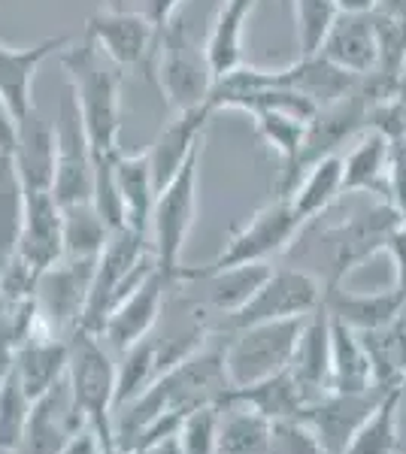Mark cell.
Returning <instances> with one entry per match:
<instances>
[{
  "label": "cell",
  "instance_id": "obj_1",
  "mask_svg": "<svg viewBox=\"0 0 406 454\" xmlns=\"http://www.w3.org/2000/svg\"><path fill=\"white\" fill-rule=\"evenodd\" d=\"M61 70L68 76L73 104L79 109L92 160L113 164L122 152V82L124 70L115 67L100 49L76 34L70 46L61 49Z\"/></svg>",
  "mask_w": 406,
  "mask_h": 454
},
{
  "label": "cell",
  "instance_id": "obj_2",
  "mask_svg": "<svg viewBox=\"0 0 406 454\" xmlns=\"http://www.w3.org/2000/svg\"><path fill=\"white\" fill-rule=\"evenodd\" d=\"M227 394H231V382H227L221 348L203 342L197 351H191L188 357L161 372L152 385H146V391H139L134 400L124 403L119 409L122 424L115 430V439H119V445H124L139 427H146L161 412L188 415L201 406H225Z\"/></svg>",
  "mask_w": 406,
  "mask_h": 454
},
{
  "label": "cell",
  "instance_id": "obj_3",
  "mask_svg": "<svg viewBox=\"0 0 406 454\" xmlns=\"http://www.w3.org/2000/svg\"><path fill=\"white\" fill-rule=\"evenodd\" d=\"M68 397L79 421L98 434L103 449L119 445L113 427L115 412V364L98 333L83 327L68 333Z\"/></svg>",
  "mask_w": 406,
  "mask_h": 454
},
{
  "label": "cell",
  "instance_id": "obj_4",
  "mask_svg": "<svg viewBox=\"0 0 406 454\" xmlns=\"http://www.w3.org/2000/svg\"><path fill=\"white\" fill-rule=\"evenodd\" d=\"M146 239L149 237L131 231V227H119V231L109 233L98 261H94V276L92 285H88L85 309L79 315L76 327L100 336L109 312L119 306V300L128 297L152 273L155 258Z\"/></svg>",
  "mask_w": 406,
  "mask_h": 454
},
{
  "label": "cell",
  "instance_id": "obj_5",
  "mask_svg": "<svg viewBox=\"0 0 406 454\" xmlns=\"http://www.w3.org/2000/svg\"><path fill=\"white\" fill-rule=\"evenodd\" d=\"M203 152V149H201ZM201 152H195L186 167L158 188L149 218L155 270L167 285L188 282V267H182V248L197 218V185H201Z\"/></svg>",
  "mask_w": 406,
  "mask_h": 454
},
{
  "label": "cell",
  "instance_id": "obj_6",
  "mask_svg": "<svg viewBox=\"0 0 406 454\" xmlns=\"http://www.w3.org/2000/svg\"><path fill=\"white\" fill-rule=\"evenodd\" d=\"M149 64L170 113H186V109L206 104L212 88V70L203 46L191 36L182 19L158 27Z\"/></svg>",
  "mask_w": 406,
  "mask_h": 454
},
{
  "label": "cell",
  "instance_id": "obj_7",
  "mask_svg": "<svg viewBox=\"0 0 406 454\" xmlns=\"http://www.w3.org/2000/svg\"><path fill=\"white\" fill-rule=\"evenodd\" d=\"M306 318L261 321L240 331H231V340L221 346L227 382L234 387H249L261 379H270L288 367L298 346L300 327Z\"/></svg>",
  "mask_w": 406,
  "mask_h": 454
},
{
  "label": "cell",
  "instance_id": "obj_8",
  "mask_svg": "<svg viewBox=\"0 0 406 454\" xmlns=\"http://www.w3.org/2000/svg\"><path fill=\"white\" fill-rule=\"evenodd\" d=\"M300 227H304V222L291 209L288 197H276L267 207L252 212L227 237V243L221 246V252L210 267L195 270V273H219V270L240 267V263H267L270 258H276V254H283L285 248L294 246Z\"/></svg>",
  "mask_w": 406,
  "mask_h": 454
},
{
  "label": "cell",
  "instance_id": "obj_9",
  "mask_svg": "<svg viewBox=\"0 0 406 454\" xmlns=\"http://www.w3.org/2000/svg\"><path fill=\"white\" fill-rule=\"evenodd\" d=\"M324 285L315 273L304 267H279L261 282L252 300L240 306L237 312L225 315V331H240L261 321H285V318H306L322 306Z\"/></svg>",
  "mask_w": 406,
  "mask_h": 454
},
{
  "label": "cell",
  "instance_id": "obj_10",
  "mask_svg": "<svg viewBox=\"0 0 406 454\" xmlns=\"http://www.w3.org/2000/svg\"><path fill=\"white\" fill-rule=\"evenodd\" d=\"M397 224H403L401 212L391 207L388 200H376L370 209L355 212L346 222L328 227L324 231V243L330 248V282L324 288L343 285V279L352 270H358L364 261L376 258L386 248V239Z\"/></svg>",
  "mask_w": 406,
  "mask_h": 454
},
{
  "label": "cell",
  "instance_id": "obj_11",
  "mask_svg": "<svg viewBox=\"0 0 406 454\" xmlns=\"http://www.w3.org/2000/svg\"><path fill=\"white\" fill-rule=\"evenodd\" d=\"M55 128V176H52V197L58 207H76L92 203L94 194V160L88 149L79 109L73 104V94L61 98L58 115L52 121Z\"/></svg>",
  "mask_w": 406,
  "mask_h": 454
},
{
  "label": "cell",
  "instance_id": "obj_12",
  "mask_svg": "<svg viewBox=\"0 0 406 454\" xmlns=\"http://www.w3.org/2000/svg\"><path fill=\"white\" fill-rule=\"evenodd\" d=\"M83 36L94 49H100L119 70H137L152 61L158 27L139 10L100 6L88 16Z\"/></svg>",
  "mask_w": 406,
  "mask_h": 454
},
{
  "label": "cell",
  "instance_id": "obj_13",
  "mask_svg": "<svg viewBox=\"0 0 406 454\" xmlns=\"http://www.w3.org/2000/svg\"><path fill=\"white\" fill-rule=\"evenodd\" d=\"M94 261L98 258H61L55 267L36 276L34 303L52 333L76 331L79 315L85 309L88 285H92L94 276Z\"/></svg>",
  "mask_w": 406,
  "mask_h": 454
},
{
  "label": "cell",
  "instance_id": "obj_14",
  "mask_svg": "<svg viewBox=\"0 0 406 454\" xmlns=\"http://www.w3.org/2000/svg\"><path fill=\"white\" fill-rule=\"evenodd\" d=\"M16 258L34 276L46 273L64 258V222L61 207L52 192H25V215H21Z\"/></svg>",
  "mask_w": 406,
  "mask_h": 454
},
{
  "label": "cell",
  "instance_id": "obj_15",
  "mask_svg": "<svg viewBox=\"0 0 406 454\" xmlns=\"http://www.w3.org/2000/svg\"><path fill=\"white\" fill-rule=\"evenodd\" d=\"M76 40V34H58L46 36L43 43L34 46L16 49L0 43V98L10 106V113L16 115V121L21 124L28 115L34 113V76L43 67V61H49L55 52H61L64 46Z\"/></svg>",
  "mask_w": 406,
  "mask_h": 454
},
{
  "label": "cell",
  "instance_id": "obj_16",
  "mask_svg": "<svg viewBox=\"0 0 406 454\" xmlns=\"http://www.w3.org/2000/svg\"><path fill=\"white\" fill-rule=\"evenodd\" d=\"M382 394H386L382 387H370V391H361V394L328 391V394H322L319 400L306 403L298 419H304L309 427L319 434L324 449L330 454H339L343 445L352 439V434L361 427V421L376 409Z\"/></svg>",
  "mask_w": 406,
  "mask_h": 454
},
{
  "label": "cell",
  "instance_id": "obj_17",
  "mask_svg": "<svg viewBox=\"0 0 406 454\" xmlns=\"http://www.w3.org/2000/svg\"><path fill=\"white\" fill-rule=\"evenodd\" d=\"M167 288L170 285L164 282V276H161L158 270H152V273L146 276L128 297H122L119 306L109 312L107 325H103V331H100V340H107L115 351H124L134 346V342L146 340L161 315Z\"/></svg>",
  "mask_w": 406,
  "mask_h": 454
},
{
  "label": "cell",
  "instance_id": "obj_18",
  "mask_svg": "<svg viewBox=\"0 0 406 454\" xmlns=\"http://www.w3.org/2000/svg\"><path fill=\"white\" fill-rule=\"evenodd\" d=\"M212 119L210 104L186 109V113H173L164 128H161L158 140L149 149V164L155 176V188H164L176 173L186 167V160L195 152L203 149V130Z\"/></svg>",
  "mask_w": 406,
  "mask_h": 454
},
{
  "label": "cell",
  "instance_id": "obj_19",
  "mask_svg": "<svg viewBox=\"0 0 406 454\" xmlns=\"http://www.w3.org/2000/svg\"><path fill=\"white\" fill-rule=\"evenodd\" d=\"M270 82L276 88H288V91L300 94L315 109H322L355 91L361 79L334 67L322 55H298V61L288 64V67L270 70Z\"/></svg>",
  "mask_w": 406,
  "mask_h": 454
},
{
  "label": "cell",
  "instance_id": "obj_20",
  "mask_svg": "<svg viewBox=\"0 0 406 454\" xmlns=\"http://www.w3.org/2000/svg\"><path fill=\"white\" fill-rule=\"evenodd\" d=\"M79 427H85V424L73 415L68 382H61L31 406L25 434H21L12 454H58L64 449V442L70 439L73 430H79Z\"/></svg>",
  "mask_w": 406,
  "mask_h": 454
},
{
  "label": "cell",
  "instance_id": "obj_21",
  "mask_svg": "<svg viewBox=\"0 0 406 454\" xmlns=\"http://www.w3.org/2000/svg\"><path fill=\"white\" fill-rule=\"evenodd\" d=\"M288 372L304 391L306 403L330 391V318L322 306L313 315H306L294 355L288 361Z\"/></svg>",
  "mask_w": 406,
  "mask_h": 454
},
{
  "label": "cell",
  "instance_id": "obj_22",
  "mask_svg": "<svg viewBox=\"0 0 406 454\" xmlns=\"http://www.w3.org/2000/svg\"><path fill=\"white\" fill-rule=\"evenodd\" d=\"M12 367H16L19 385L25 387L28 400L36 403L68 376V342L52 333L49 327H43L16 348Z\"/></svg>",
  "mask_w": 406,
  "mask_h": 454
},
{
  "label": "cell",
  "instance_id": "obj_23",
  "mask_svg": "<svg viewBox=\"0 0 406 454\" xmlns=\"http://www.w3.org/2000/svg\"><path fill=\"white\" fill-rule=\"evenodd\" d=\"M324 61H330L334 67L352 73V76L364 79L376 73V34H373V19L367 16H349L339 12L330 25V31L324 34L319 52Z\"/></svg>",
  "mask_w": 406,
  "mask_h": 454
},
{
  "label": "cell",
  "instance_id": "obj_24",
  "mask_svg": "<svg viewBox=\"0 0 406 454\" xmlns=\"http://www.w3.org/2000/svg\"><path fill=\"white\" fill-rule=\"evenodd\" d=\"M403 306L406 297L397 288L358 294V291H343V285H334V288H324L322 294V309L358 333L379 331V327L391 325L394 318H401Z\"/></svg>",
  "mask_w": 406,
  "mask_h": 454
},
{
  "label": "cell",
  "instance_id": "obj_25",
  "mask_svg": "<svg viewBox=\"0 0 406 454\" xmlns=\"http://www.w3.org/2000/svg\"><path fill=\"white\" fill-rule=\"evenodd\" d=\"M258 0H221L219 12L206 34L203 52L212 70V82L225 73L237 70L243 64V49H246V25L252 19Z\"/></svg>",
  "mask_w": 406,
  "mask_h": 454
},
{
  "label": "cell",
  "instance_id": "obj_26",
  "mask_svg": "<svg viewBox=\"0 0 406 454\" xmlns=\"http://www.w3.org/2000/svg\"><path fill=\"white\" fill-rule=\"evenodd\" d=\"M388 164L391 140L379 130H361L349 152L343 155V194H373L388 200Z\"/></svg>",
  "mask_w": 406,
  "mask_h": 454
},
{
  "label": "cell",
  "instance_id": "obj_27",
  "mask_svg": "<svg viewBox=\"0 0 406 454\" xmlns=\"http://www.w3.org/2000/svg\"><path fill=\"white\" fill-rule=\"evenodd\" d=\"M113 182L119 192L124 224L131 231L149 237V218L155 207V176L149 164V152H119V158L113 160Z\"/></svg>",
  "mask_w": 406,
  "mask_h": 454
},
{
  "label": "cell",
  "instance_id": "obj_28",
  "mask_svg": "<svg viewBox=\"0 0 406 454\" xmlns=\"http://www.w3.org/2000/svg\"><path fill=\"white\" fill-rule=\"evenodd\" d=\"M285 197L304 224L315 215H324L343 197V152L309 160Z\"/></svg>",
  "mask_w": 406,
  "mask_h": 454
},
{
  "label": "cell",
  "instance_id": "obj_29",
  "mask_svg": "<svg viewBox=\"0 0 406 454\" xmlns=\"http://www.w3.org/2000/svg\"><path fill=\"white\" fill-rule=\"evenodd\" d=\"M12 164H16L25 192H52V176H55V128H52V121H43L36 115V109L19 124Z\"/></svg>",
  "mask_w": 406,
  "mask_h": 454
},
{
  "label": "cell",
  "instance_id": "obj_30",
  "mask_svg": "<svg viewBox=\"0 0 406 454\" xmlns=\"http://www.w3.org/2000/svg\"><path fill=\"white\" fill-rule=\"evenodd\" d=\"M252 121L258 137L283 160L285 170H283V182H279V188H283L279 197H285L300 176V152H304V140H306V119L285 113V109H261V113H252Z\"/></svg>",
  "mask_w": 406,
  "mask_h": 454
},
{
  "label": "cell",
  "instance_id": "obj_31",
  "mask_svg": "<svg viewBox=\"0 0 406 454\" xmlns=\"http://www.w3.org/2000/svg\"><path fill=\"white\" fill-rule=\"evenodd\" d=\"M370 387H376L373 367L364 346H361L358 331L330 318V391L361 394L370 391Z\"/></svg>",
  "mask_w": 406,
  "mask_h": 454
},
{
  "label": "cell",
  "instance_id": "obj_32",
  "mask_svg": "<svg viewBox=\"0 0 406 454\" xmlns=\"http://www.w3.org/2000/svg\"><path fill=\"white\" fill-rule=\"evenodd\" d=\"M270 263H240V267H227L219 270V273H195V270H188V282L201 279L210 285L206 300L225 318V315L237 312L240 306H246L252 300L255 291L261 288V282L270 276Z\"/></svg>",
  "mask_w": 406,
  "mask_h": 454
},
{
  "label": "cell",
  "instance_id": "obj_33",
  "mask_svg": "<svg viewBox=\"0 0 406 454\" xmlns=\"http://www.w3.org/2000/svg\"><path fill=\"white\" fill-rule=\"evenodd\" d=\"M227 400L243 403V406L255 409L258 415L270 421H283V419H298L306 406L304 391L294 382V376L288 372V367L283 372L270 379H261V382L249 385V387H234L227 394Z\"/></svg>",
  "mask_w": 406,
  "mask_h": 454
},
{
  "label": "cell",
  "instance_id": "obj_34",
  "mask_svg": "<svg viewBox=\"0 0 406 454\" xmlns=\"http://www.w3.org/2000/svg\"><path fill=\"white\" fill-rule=\"evenodd\" d=\"M273 421L243 403L227 400L221 406L216 454H270Z\"/></svg>",
  "mask_w": 406,
  "mask_h": 454
},
{
  "label": "cell",
  "instance_id": "obj_35",
  "mask_svg": "<svg viewBox=\"0 0 406 454\" xmlns=\"http://www.w3.org/2000/svg\"><path fill=\"white\" fill-rule=\"evenodd\" d=\"M403 385L382 394L376 409L361 421L349 442L339 454H401V430H397V412H401Z\"/></svg>",
  "mask_w": 406,
  "mask_h": 454
},
{
  "label": "cell",
  "instance_id": "obj_36",
  "mask_svg": "<svg viewBox=\"0 0 406 454\" xmlns=\"http://www.w3.org/2000/svg\"><path fill=\"white\" fill-rule=\"evenodd\" d=\"M64 222V258H98L103 243L113 231L103 224L94 203L61 207Z\"/></svg>",
  "mask_w": 406,
  "mask_h": 454
},
{
  "label": "cell",
  "instance_id": "obj_37",
  "mask_svg": "<svg viewBox=\"0 0 406 454\" xmlns=\"http://www.w3.org/2000/svg\"><path fill=\"white\" fill-rule=\"evenodd\" d=\"M155 348H158V342L146 336V340H139L122 351V364L115 367V409L131 403L139 391H146V385H152L158 379Z\"/></svg>",
  "mask_w": 406,
  "mask_h": 454
},
{
  "label": "cell",
  "instance_id": "obj_38",
  "mask_svg": "<svg viewBox=\"0 0 406 454\" xmlns=\"http://www.w3.org/2000/svg\"><path fill=\"white\" fill-rule=\"evenodd\" d=\"M21 215H25V185L12 164V155L0 152V254L12 258L19 246Z\"/></svg>",
  "mask_w": 406,
  "mask_h": 454
},
{
  "label": "cell",
  "instance_id": "obj_39",
  "mask_svg": "<svg viewBox=\"0 0 406 454\" xmlns=\"http://www.w3.org/2000/svg\"><path fill=\"white\" fill-rule=\"evenodd\" d=\"M288 16L294 21V36H298L300 55H315L330 31L334 19L339 16L334 0H291Z\"/></svg>",
  "mask_w": 406,
  "mask_h": 454
},
{
  "label": "cell",
  "instance_id": "obj_40",
  "mask_svg": "<svg viewBox=\"0 0 406 454\" xmlns=\"http://www.w3.org/2000/svg\"><path fill=\"white\" fill-rule=\"evenodd\" d=\"M34 403L28 400L25 387L19 385L16 367L0 385V451H12L19 445L21 434H25L28 415H31Z\"/></svg>",
  "mask_w": 406,
  "mask_h": 454
},
{
  "label": "cell",
  "instance_id": "obj_41",
  "mask_svg": "<svg viewBox=\"0 0 406 454\" xmlns=\"http://www.w3.org/2000/svg\"><path fill=\"white\" fill-rule=\"evenodd\" d=\"M221 406H201L182 419L179 445L182 454H216Z\"/></svg>",
  "mask_w": 406,
  "mask_h": 454
},
{
  "label": "cell",
  "instance_id": "obj_42",
  "mask_svg": "<svg viewBox=\"0 0 406 454\" xmlns=\"http://www.w3.org/2000/svg\"><path fill=\"white\" fill-rule=\"evenodd\" d=\"M270 454H330L304 419H283L270 427Z\"/></svg>",
  "mask_w": 406,
  "mask_h": 454
},
{
  "label": "cell",
  "instance_id": "obj_43",
  "mask_svg": "<svg viewBox=\"0 0 406 454\" xmlns=\"http://www.w3.org/2000/svg\"><path fill=\"white\" fill-rule=\"evenodd\" d=\"M382 252L388 254L391 267H394V288L406 297V222L391 231V237L386 239V248H382Z\"/></svg>",
  "mask_w": 406,
  "mask_h": 454
},
{
  "label": "cell",
  "instance_id": "obj_44",
  "mask_svg": "<svg viewBox=\"0 0 406 454\" xmlns=\"http://www.w3.org/2000/svg\"><path fill=\"white\" fill-rule=\"evenodd\" d=\"M182 4H186V0H139V12H143L155 27H164L167 21L176 19Z\"/></svg>",
  "mask_w": 406,
  "mask_h": 454
},
{
  "label": "cell",
  "instance_id": "obj_45",
  "mask_svg": "<svg viewBox=\"0 0 406 454\" xmlns=\"http://www.w3.org/2000/svg\"><path fill=\"white\" fill-rule=\"evenodd\" d=\"M16 140H19V121H16V115L10 113V106L4 104V98H0V152L12 155Z\"/></svg>",
  "mask_w": 406,
  "mask_h": 454
},
{
  "label": "cell",
  "instance_id": "obj_46",
  "mask_svg": "<svg viewBox=\"0 0 406 454\" xmlns=\"http://www.w3.org/2000/svg\"><path fill=\"white\" fill-rule=\"evenodd\" d=\"M394 370L401 376V382H406V325H403V312L401 318L394 321Z\"/></svg>",
  "mask_w": 406,
  "mask_h": 454
},
{
  "label": "cell",
  "instance_id": "obj_47",
  "mask_svg": "<svg viewBox=\"0 0 406 454\" xmlns=\"http://www.w3.org/2000/svg\"><path fill=\"white\" fill-rule=\"evenodd\" d=\"M131 454H182L179 434H170L164 439H155V442L143 445V449H137V451H131Z\"/></svg>",
  "mask_w": 406,
  "mask_h": 454
},
{
  "label": "cell",
  "instance_id": "obj_48",
  "mask_svg": "<svg viewBox=\"0 0 406 454\" xmlns=\"http://www.w3.org/2000/svg\"><path fill=\"white\" fill-rule=\"evenodd\" d=\"M12 364H16V346L10 342V336L0 331V385H4V379L10 376Z\"/></svg>",
  "mask_w": 406,
  "mask_h": 454
},
{
  "label": "cell",
  "instance_id": "obj_49",
  "mask_svg": "<svg viewBox=\"0 0 406 454\" xmlns=\"http://www.w3.org/2000/svg\"><path fill=\"white\" fill-rule=\"evenodd\" d=\"M339 12H349V16H367L376 10V0H334Z\"/></svg>",
  "mask_w": 406,
  "mask_h": 454
},
{
  "label": "cell",
  "instance_id": "obj_50",
  "mask_svg": "<svg viewBox=\"0 0 406 454\" xmlns=\"http://www.w3.org/2000/svg\"><path fill=\"white\" fill-rule=\"evenodd\" d=\"M376 12H386V16L406 19V0H376Z\"/></svg>",
  "mask_w": 406,
  "mask_h": 454
},
{
  "label": "cell",
  "instance_id": "obj_51",
  "mask_svg": "<svg viewBox=\"0 0 406 454\" xmlns=\"http://www.w3.org/2000/svg\"><path fill=\"white\" fill-rule=\"evenodd\" d=\"M279 6H283V12H288V6H291V0H276Z\"/></svg>",
  "mask_w": 406,
  "mask_h": 454
},
{
  "label": "cell",
  "instance_id": "obj_52",
  "mask_svg": "<svg viewBox=\"0 0 406 454\" xmlns=\"http://www.w3.org/2000/svg\"><path fill=\"white\" fill-rule=\"evenodd\" d=\"M4 267H6V258L0 254V276H4Z\"/></svg>",
  "mask_w": 406,
  "mask_h": 454
},
{
  "label": "cell",
  "instance_id": "obj_53",
  "mask_svg": "<svg viewBox=\"0 0 406 454\" xmlns=\"http://www.w3.org/2000/svg\"><path fill=\"white\" fill-rule=\"evenodd\" d=\"M403 325H406V306H403Z\"/></svg>",
  "mask_w": 406,
  "mask_h": 454
}]
</instances>
